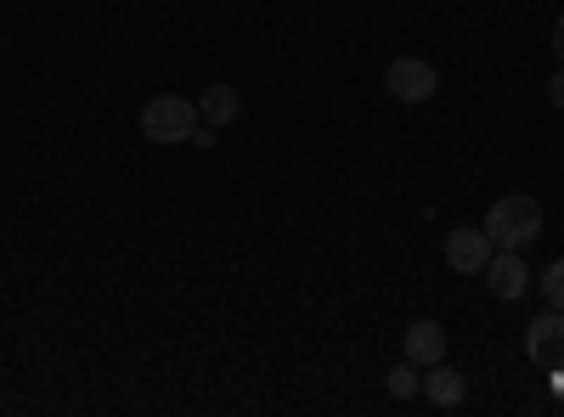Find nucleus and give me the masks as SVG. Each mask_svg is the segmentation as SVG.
Returning a JSON list of instances; mask_svg holds the SVG:
<instances>
[{
    "instance_id": "obj_1",
    "label": "nucleus",
    "mask_w": 564,
    "mask_h": 417,
    "mask_svg": "<svg viewBox=\"0 0 564 417\" xmlns=\"http://www.w3.org/2000/svg\"><path fill=\"white\" fill-rule=\"evenodd\" d=\"M486 238L497 243V249H520V243H531L536 231H542V209H536V198H525V193H508V198H497L491 209H486Z\"/></svg>"
},
{
    "instance_id": "obj_2",
    "label": "nucleus",
    "mask_w": 564,
    "mask_h": 417,
    "mask_svg": "<svg viewBox=\"0 0 564 417\" xmlns=\"http://www.w3.org/2000/svg\"><path fill=\"white\" fill-rule=\"evenodd\" d=\"M198 124H204V113H198V102H186V97H153L148 108H141V130H148V142H164V147L193 142Z\"/></svg>"
},
{
    "instance_id": "obj_3",
    "label": "nucleus",
    "mask_w": 564,
    "mask_h": 417,
    "mask_svg": "<svg viewBox=\"0 0 564 417\" xmlns=\"http://www.w3.org/2000/svg\"><path fill=\"white\" fill-rule=\"evenodd\" d=\"M384 85H390L395 102L423 108V102H430L435 90H441V74H435V63H423V57H395L390 74H384Z\"/></svg>"
},
{
    "instance_id": "obj_4",
    "label": "nucleus",
    "mask_w": 564,
    "mask_h": 417,
    "mask_svg": "<svg viewBox=\"0 0 564 417\" xmlns=\"http://www.w3.org/2000/svg\"><path fill=\"white\" fill-rule=\"evenodd\" d=\"M525 350H531V361L542 366V373H558L564 366V310H542L531 328H525Z\"/></svg>"
},
{
    "instance_id": "obj_5",
    "label": "nucleus",
    "mask_w": 564,
    "mask_h": 417,
    "mask_svg": "<svg viewBox=\"0 0 564 417\" xmlns=\"http://www.w3.org/2000/svg\"><path fill=\"white\" fill-rule=\"evenodd\" d=\"M486 283H491V294L497 299H520L525 288H531V271H525V260H520V249H497L491 260H486Z\"/></svg>"
},
{
    "instance_id": "obj_6",
    "label": "nucleus",
    "mask_w": 564,
    "mask_h": 417,
    "mask_svg": "<svg viewBox=\"0 0 564 417\" xmlns=\"http://www.w3.org/2000/svg\"><path fill=\"white\" fill-rule=\"evenodd\" d=\"M491 254H497V243L486 238V231L457 226L452 238H446V265H452V271H463V276H468V271H486V260H491Z\"/></svg>"
},
{
    "instance_id": "obj_7",
    "label": "nucleus",
    "mask_w": 564,
    "mask_h": 417,
    "mask_svg": "<svg viewBox=\"0 0 564 417\" xmlns=\"http://www.w3.org/2000/svg\"><path fill=\"white\" fill-rule=\"evenodd\" d=\"M406 361L412 366L446 361V328H441V321H412V328H406Z\"/></svg>"
},
{
    "instance_id": "obj_8",
    "label": "nucleus",
    "mask_w": 564,
    "mask_h": 417,
    "mask_svg": "<svg viewBox=\"0 0 564 417\" xmlns=\"http://www.w3.org/2000/svg\"><path fill=\"white\" fill-rule=\"evenodd\" d=\"M198 113H204V124H231V119H238L243 113V97H238V90H231V85H209L204 90V97H198Z\"/></svg>"
},
{
    "instance_id": "obj_9",
    "label": "nucleus",
    "mask_w": 564,
    "mask_h": 417,
    "mask_svg": "<svg viewBox=\"0 0 564 417\" xmlns=\"http://www.w3.org/2000/svg\"><path fill=\"white\" fill-rule=\"evenodd\" d=\"M423 389H430V400H435V406H463V395H468L463 373H452L446 361H435V366H430V378H423Z\"/></svg>"
},
{
    "instance_id": "obj_10",
    "label": "nucleus",
    "mask_w": 564,
    "mask_h": 417,
    "mask_svg": "<svg viewBox=\"0 0 564 417\" xmlns=\"http://www.w3.org/2000/svg\"><path fill=\"white\" fill-rule=\"evenodd\" d=\"M417 384H423V378H417V366H412V361H401L395 373H390V395H395V400L417 395Z\"/></svg>"
},
{
    "instance_id": "obj_11",
    "label": "nucleus",
    "mask_w": 564,
    "mask_h": 417,
    "mask_svg": "<svg viewBox=\"0 0 564 417\" xmlns=\"http://www.w3.org/2000/svg\"><path fill=\"white\" fill-rule=\"evenodd\" d=\"M542 294H547L553 310H564V260H553V265L542 271Z\"/></svg>"
},
{
    "instance_id": "obj_12",
    "label": "nucleus",
    "mask_w": 564,
    "mask_h": 417,
    "mask_svg": "<svg viewBox=\"0 0 564 417\" xmlns=\"http://www.w3.org/2000/svg\"><path fill=\"white\" fill-rule=\"evenodd\" d=\"M547 102H553V108H564V68L547 79Z\"/></svg>"
},
{
    "instance_id": "obj_13",
    "label": "nucleus",
    "mask_w": 564,
    "mask_h": 417,
    "mask_svg": "<svg viewBox=\"0 0 564 417\" xmlns=\"http://www.w3.org/2000/svg\"><path fill=\"white\" fill-rule=\"evenodd\" d=\"M553 52H558V63H564V18L553 23Z\"/></svg>"
}]
</instances>
